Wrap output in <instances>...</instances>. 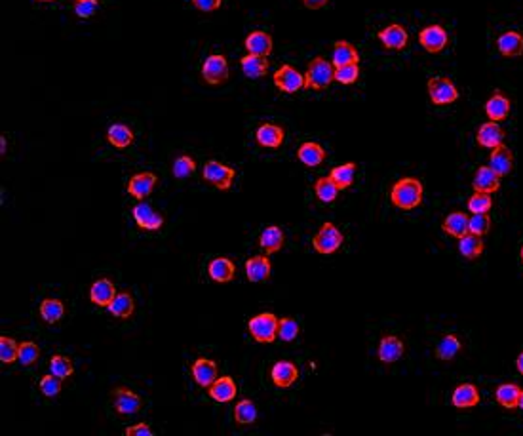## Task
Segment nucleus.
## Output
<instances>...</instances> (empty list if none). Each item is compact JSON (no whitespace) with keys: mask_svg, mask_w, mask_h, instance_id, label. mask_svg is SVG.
I'll return each instance as SVG.
<instances>
[{"mask_svg":"<svg viewBox=\"0 0 523 436\" xmlns=\"http://www.w3.org/2000/svg\"><path fill=\"white\" fill-rule=\"evenodd\" d=\"M61 381H63L61 377H57V375H54V373L50 372V375H44V377L40 379V393L48 398L57 397V395L61 393Z\"/></svg>","mask_w":523,"mask_h":436,"instance_id":"nucleus-51","label":"nucleus"},{"mask_svg":"<svg viewBox=\"0 0 523 436\" xmlns=\"http://www.w3.org/2000/svg\"><path fill=\"white\" fill-rule=\"evenodd\" d=\"M491 229V217L489 214H472L468 217V232L475 237H485Z\"/></svg>","mask_w":523,"mask_h":436,"instance_id":"nucleus-47","label":"nucleus"},{"mask_svg":"<svg viewBox=\"0 0 523 436\" xmlns=\"http://www.w3.org/2000/svg\"><path fill=\"white\" fill-rule=\"evenodd\" d=\"M497 48L502 57L523 56V34L517 31L502 32L497 39Z\"/></svg>","mask_w":523,"mask_h":436,"instance_id":"nucleus-26","label":"nucleus"},{"mask_svg":"<svg viewBox=\"0 0 523 436\" xmlns=\"http://www.w3.org/2000/svg\"><path fill=\"white\" fill-rule=\"evenodd\" d=\"M342 242H345V235L329 221L324 223L312 238V246L322 255H333L342 246Z\"/></svg>","mask_w":523,"mask_h":436,"instance_id":"nucleus-4","label":"nucleus"},{"mask_svg":"<svg viewBox=\"0 0 523 436\" xmlns=\"http://www.w3.org/2000/svg\"><path fill=\"white\" fill-rule=\"evenodd\" d=\"M333 80H335V65L329 63L324 57H314L305 75V88L320 92L329 86Z\"/></svg>","mask_w":523,"mask_h":436,"instance_id":"nucleus-2","label":"nucleus"},{"mask_svg":"<svg viewBox=\"0 0 523 436\" xmlns=\"http://www.w3.org/2000/svg\"><path fill=\"white\" fill-rule=\"evenodd\" d=\"M0 141H2V155H4V152H6V137L2 135V139H0Z\"/></svg>","mask_w":523,"mask_h":436,"instance_id":"nucleus-57","label":"nucleus"},{"mask_svg":"<svg viewBox=\"0 0 523 436\" xmlns=\"http://www.w3.org/2000/svg\"><path fill=\"white\" fill-rule=\"evenodd\" d=\"M234 419L238 425H254L257 421V408L252 400H240L234 406Z\"/></svg>","mask_w":523,"mask_h":436,"instance_id":"nucleus-42","label":"nucleus"},{"mask_svg":"<svg viewBox=\"0 0 523 436\" xmlns=\"http://www.w3.org/2000/svg\"><path fill=\"white\" fill-rule=\"evenodd\" d=\"M190 373H192V379H194V383L198 387L209 389L212 383L219 377V366L215 364L214 360H209V358H198L192 364V368H190Z\"/></svg>","mask_w":523,"mask_h":436,"instance_id":"nucleus-10","label":"nucleus"},{"mask_svg":"<svg viewBox=\"0 0 523 436\" xmlns=\"http://www.w3.org/2000/svg\"><path fill=\"white\" fill-rule=\"evenodd\" d=\"M301 333V326L295 318H282L278 324V337L284 343H294Z\"/></svg>","mask_w":523,"mask_h":436,"instance_id":"nucleus-45","label":"nucleus"},{"mask_svg":"<svg viewBox=\"0 0 523 436\" xmlns=\"http://www.w3.org/2000/svg\"><path fill=\"white\" fill-rule=\"evenodd\" d=\"M339 192L341 189L333 183V179L327 175V177H320L316 183H314V195H316V199L320 202H324V204H331L337 200L339 197Z\"/></svg>","mask_w":523,"mask_h":436,"instance_id":"nucleus-40","label":"nucleus"},{"mask_svg":"<svg viewBox=\"0 0 523 436\" xmlns=\"http://www.w3.org/2000/svg\"><path fill=\"white\" fill-rule=\"evenodd\" d=\"M442 230L455 238L464 237L468 232V215L464 212H451L442 223Z\"/></svg>","mask_w":523,"mask_h":436,"instance_id":"nucleus-37","label":"nucleus"},{"mask_svg":"<svg viewBox=\"0 0 523 436\" xmlns=\"http://www.w3.org/2000/svg\"><path fill=\"white\" fill-rule=\"evenodd\" d=\"M489 166H491L500 177H506V175L512 174V170H514V152L510 151L504 143L499 145V147H495V149H491V155H489Z\"/></svg>","mask_w":523,"mask_h":436,"instance_id":"nucleus-23","label":"nucleus"},{"mask_svg":"<svg viewBox=\"0 0 523 436\" xmlns=\"http://www.w3.org/2000/svg\"><path fill=\"white\" fill-rule=\"evenodd\" d=\"M50 372L61 377V379H67L71 377L72 372H74V366H72L71 358L63 357V355H54L52 360H50Z\"/></svg>","mask_w":523,"mask_h":436,"instance_id":"nucleus-46","label":"nucleus"},{"mask_svg":"<svg viewBox=\"0 0 523 436\" xmlns=\"http://www.w3.org/2000/svg\"><path fill=\"white\" fill-rule=\"evenodd\" d=\"M520 261H522V263H523V246H522V248H520Z\"/></svg>","mask_w":523,"mask_h":436,"instance_id":"nucleus-59","label":"nucleus"},{"mask_svg":"<svg viewBox=\"0 0 523 436\" xmlns=\"http://www.w3.org/2000/svg\"><path fill=\"white\" fill-rule=\"evenodd\" d=\"M428 95H430L432 103L444 107V105H451L459 99V90L453 84L451 79L434 77V79L428 80Z\"/></svg>","mask_w":523,"mask_h":436,"instance_id":"nucleus-6","label":"nucleus"},{"mask_svg":"<svg viewBox=\"0 0 523 436\" xmlns=\"http://www.w3.org/2000/svg\"><path fill=\"white\" fill-rule=\"evenodd\" d=\"M107 309H109V313H111L114 318H130L135 310L134 297L127 294V292H120V294H116V297L112 299V303Z\"/></svg>","mask_w":523,"mask_h":436,"instance_id":"nucleus-39","label":"nucleus"},{"mask_svg":"<svg viewBox=\"0 0 523 436\" xmlns=\"http://www.w3.org/2000/svg\"><path fill=\"white\" fill-rule=\"evenodd\" d=\"M270 379L276 385L278 389H287L291 387L295 381L299 379V368L289 362V360H280L278 364L272 366L270 370Z\"/></svg>","mask_w":523,"mask_h":436,"instance_id":"nucleus-15","label":"nucleus"},{"mask_svg":"<svg viewBox=\"0 0 523 436\" xmlns=\"http://www.w3.org/2000/svg\"><path fill=\"white\" fill-rule=\"evenodd\" d=\"M172 172H174V177H177L179 181H185L196 172V162H194V159H190L189 155H181V157H177L174 160Z\"/></svg>","mask_w":523,"mask_h":436,"instance_id":"nucleus-44","label":"nucleus"},{"mask_svg":"<svg viewBox=\"0 0 523 436\" xmlns=\"http://www.w3.org/2000/svg\"><path fill=\"white\" fill-rule=\"evenodd\" d=\"M329 0H302V4L310 10H320L324 8L325 4H327Z\"/></svg>","mask_w":523,"mask_h":436,"instance_id":"nucleus-55","label":"nucleus"},{"mask_svg":"<svg viewBox=\"0 0 523 436\" xmlns=\"http://www.w3.org/2000/svg\"><path fill=\"white\" fill-rule=\"evenodd\" d=\"M419 44L430 54H440L449 44V34L442 25H428L419 32Z\"/></svg>","mask_w":523,"mask_h":436,"instance_id":"nucleus-8","label":"nucleus"},{"mask_svg":"<svg viewBox=\"0 0 523 436\" xmlns=\"http://www.w3.org/2000/svg\"><path fill=\"white\" fill-rule=\"evenodd\" d=\"M285 235L284 230L276 227V225H270L267 229L263 230L261 237H259V246L267 252V254H276L284 248Z\"/></svg>","mask_w":523,"mask_h":436,"instance_id":"nucleus-31","label":"nucleus"},{"mask_svg":"<svg viewBox=\"0 0 523 436\" xmlns=\"http://www.w3.org/2000/svg\"><path fill=\"white\" fill-rule=\"evenodd\" d=\"M331 63L335 67H341V65H350V63H360V54L358 50L347 40H339L335 42L331 54Z\"/></svg>","mask_w":523,"mask_h":436,"instance_id":"nucleus-32","label":"nucleus"},{"mask_svg":"<svg viewBox=\"0 0 523 436\" xmlns=\"http://www.w3.org/2000/svg\"><path fill=\"white\" fill-rule=\"evenodd\" d=\"M515 368H517V372L523 375V350L517 355V358H515Z\"/></svg>","mask_w":523,"mask_h":436,"instance_id":"nucleus-56","label":"nucleus"},{"mask_svg":"<svg viewBox=\"0 0 523 436\" xmlns=\"http://www.w3.org/2000/svg\"><path fill=\"white\" fill-rule=\"evenodd\" d=\"M134 219L145 230H158L164 227V215L154 212L147 202H141L134 208Z\"/></svg>","mask_w":523,"mask_h":436,"instance_id":"nucleus-19","label":"nucleus"},{"mask_svg":"<svg viewBox=\"0 0 523 436\" xmlns=\"http://www.w3.org/2000/svg\"><path fill=\"white\" fill-rule=\"evenodd\" d=\"M405 345L404 341L396 337V335H384L379 341V349H377V357L382 364H394L400 358L404 357Z\"/></svg>","mask_w":523,"mask_h":436,"instance_id":"nucleus-14","label":"nucleus"},{"mask_svg":"<svg viewBox=\"0 0 523 436\" xmlns=\"http://www.w3.org/2000/svg\"><path fill=\"white\" fill-rule=\"evenodd\" d=\"M500 177L491 166H480L475 170L474 179H472V189L475 192H497L500 189Z\"/></svg>","mask_w":523,"mask_h":436,"instance_id":"nucleus-16","label":"nucleus"},{"mask_svg":"<svg viewBox=\"0 0 523 436\" xmlns=\"http://www.w3.org/2000/svg\"><path fill=\"white\" fill-rule=\"evenodd\" d=\"M485 244L482 237H475V235H464V237L459 238V254L464 257V259H470V261H474L478 259L480 255L484 254Z\"/></svg>","mask_w":523,"mask_h":436,"instance_id":"nucleus-35","label":"nucleus"},{"mask_svg":"<svg viewBox=\"0 0 523 436\" xmlns=\"http://www.w3.org/2000/svg\"><path fill=\"white\" fill-rule=\"evenodd\" d=\"M358 79H360V67H358V63L335 67V80H337V82H341V84H345V86L354 84Z\"/></svg>","mask_w":523,"mask_h":436,"instance_id":"nucleus-50","label":"nucleus"},{"mask_svg":"<svg viewBox=\"0 0 523 436\" xmlns=\"http://www.w3.org/2000/svg\"><path fill=\"white\" fill-rule=\"evenodd\" d=\"M285 139V132L282 126H276V124H261L255 132V141L259 143L265 149H280L282 143Z\"/></svg>","mask_w":523,"mask_h":436,"instance_id":"nucleus-18","label":"nucleus"},{"mask_svg":"<svg viewBox=\"0 0 523 436\" xmlns=\"http://www.w3.org/2000/svg\"><path fill=\"white\" fill-rule=\"evenodd\" d=\"M377 37H379L380 44L387 50H404L407 46V42H409V34L405 31L404 25L400 23L387 25L384 29H380L377 32Z\"/></svg>","mask_w":523,"mask_h":436,"instance_id":"nucleus-13","label":"nucleus"},{"mask_svg":"<svg viewBox=\"0 0 523 436\" xmlns=\"http://www.w3.org/2000/svg\"><path fill=\"white\" fill-rule=\"evenodd\" d=\"M112 402H114V410L120 415H135L143 406L141 398L126 387H119V389L112 390Z\"/></svg>","mask_w":523,"mask_h":436,"instance_id":"nucleus-11","label":"nucleus"},{"mask_svg":"<svg viewBox=\"0 0 523 436\" xmlns=\"http://www.w3.org/2000/svg\"><path fill=\"white\" fill-rule=\"evenodd\" d=\"M510 109H512L510 99H508L506 95L500 94V92H495V94L487 99V103H485V115H487V119L495 120V122L508 119Z\"/></svg>","mask_w":523,"mask_h":436,"instance_id":"nucleus-28","label":"nucleus"},{"mask_svg":"<svg viewBox=\"0 0 523 436\" xmlns=\"http://www.w3.org/2000/svg\"><path fill=\"white\" fill-rule=\"evenodd\" d=\"M202 77L207 84L219 86L229 79V61L223 54H212L206 57V61L202 65Z\"/></svg>","mask_w":523,"mask_h":436,"instance_id":"nucleus-7","label":"nucleus"},{"mask_svg":"<svg viewBox=\"0 0 523 436\" xmlns=\"http://www.w3.org/2000/svg\"><path fill=\"white\" fill-rule=\"evenodd\" d=\"M158 183V177L152 172H141V174L132 175V179L127 183V192L130 197H134L135 200H145L147 197H151L154 185Z\"/></svg>","mask_w":523,"mask_h":436,"instance_id":"nucleus-12","label":"nucleus"},{"mask_svg":"<svg viewBox=\"0 0 523 436\" xmlns=\"http://www.w3.org/2000/svg\"><path fill=\"white\" fill-rule=\"evenodd\" d=\"M126 436H152V428L147 423H137L126 428Z\"/></svg>","mask_w":523,"mask_h":436,"instance_id":"nucleus-54","label":"nucleus"},{"mask_svg":"<svg viewBox=\"0 0 523 436\" xmlns=\"http://www.w3.org/2000/svg\"><path fill=\"white\" fill-rule=\"evenodd\" d=\"M274 84L278 90H282L285 94H295L305 88V75H301L291 65L285 63L274 72Z\"/></svg>","mask_w":523,"mask_h":436,"instance_id":"nucleus-9","label":"nucleus"},{"mask_svg":"<svg viewBox=\"0 0 523 436\" xmlns=\"http://www.w3.org/2000/svg\"><path fill=\"white\" fill-rule=\"evenodd\" d=\"M244 46H246L247 54H255V56L267 57L270 52H272V37H270L269 32H265V31L249 32L246 42H244Z\"/></svg>","mask_w":523,"mask_h":436,"instance_id":"nucleus-29","label":"nucleus"},{"mask_svg":"<svg viewBox=\"0 0 523 436\" xmlns=\"http://www.w3.org/2000/svg\"><path fill=\"white\" fill-rule=\"evenodd\" d=\"M37 2H54V0H37Z\"/></svg>","mask_w":523,"mask_h":436,"instance_id":"nucleus-60","label":"nucleus"},{"mask_svg":"<svg viewBox=\"0 0 523 436\" xmlns=\"http://www.w3.org/2000/svg\"><path fill=\"white\" fill-rule=\"evenodd\" d=\"M480 390L472 383H462L457 389L453 390L451 395V404L457 408V410H472L475 406L480 404Z\"/></svg>","mask_w":523,"mask_h":436,"instance_id":"nucleus-20","label":"nucleus"},{"mask_svg":"<svg viewBox=\"0 0 523 436\" xmlns=\"http://www.w3.org/2000/svg\"><path fill=\"white\" fill-rule=\"evenodd\" d=\"M325 157H327V152H325L324 147L316 141H305L301 143L299 149H297V159L301 160L307 168L320 166L325 160Z\"/></svg>","mask_w":523,"mask_h":436,"instance_id":"nucleus-27","label":"nucleus"},{"mask_svg":"<svg viewBox=\"0 0 523 436\" xmlns=\"http://www.w3.org/2000/svg\"><path fill=\"white\" fill-rule=\"evenodd\" d=\"M39 313L46 324H57L65 315V305L59 299H44L40 303Z\"/></svg>","mask_w":523,"mask_h":436,"instance_id":"nucleus-41","label":"nucleus"},{"mask_svg":"<svg viewBox=\"0 0 523 436\" xmlns=\"http://www.w3.org/2000/svg\"><path fill=\"white\" fill-rule=\"evenodd\" d=\"M424 197V187L417 177H402L390 189V202L392 206L402 212H411L420 206Z\"/></svg>","mask_w":523,"mask_h":436,"instance_id":"nucleus-1","label":"nucleus"},{"mask_svg":"<svg viewBox=\"0 0 523 436\" xmlns=\"http://www.w3.org/2000/svg\"><path fill=\"white\" fill-rule=\"evenodd\" d=\"M475 139H478V145L484 147V149H495L504 143V130L499 126V122L495 120H489V122H484L482 126L478 128V134H475Z\"/></svg>","mask_w":523,"mask_h":436,"instance_id":"nucleus-17","label":"nucleus"},{"mask_svg":"<svg viewBox=\"0 0 523 436\" xmlns=\"http://www.w3.org/2000/svg\"><path fill=\"white\" fill-rule=\"evenodd\" d=\"M466 208L470 214H489L493 210V197L489 192H475L468 199Z\"/></svg>","mask_w":523,"mask_h":436,"instance_id":"nucleus-43","label":"nucleus"},{"mask_svg":"<svg viewBox=\"0 0 523 436\" xmlns=\"http://www.w3.org/2000/svg\"><path fill=\"white\" fill-rule=\"evenodd\" d=\"M523 389L515 383H502L497 387V393H495V398L504 410H515L517 408V402H520V397H522Z\"/></svg>","mask_w":523,"mask_h":436,"instance_id":"nucleus-33","label":"nucleus"},{"mask_svg":"<svg viewBox=\"0 0 523 436\" xmlns=\"http://www.w3.org/2000/svg\"><path fill=\"white\" fill-rule=\"evenodd\" d=\"M114 297H116V288L109 278H99L90 288V299L97 307H109Z\"/></svg>","mask_w":523,"mask_h":436,"instance_id":"nucleus-24","label":"nucleus"},{"mask_svg":"<svg viewBox=\"0 0 523 436\" xmlns=\"http://www.w3.org/2000/svg\"><path fill=\"white\" fill-rule=\"evenodd\" d=\"M460 350H462V343L459 341V337L457 335H445V337H442V341L436 345L434 355L442 362H453L460 355Z\"/></svg>","mask_w":523,"mask_h":436,"instance_id":"nucleus-34","label":"nucleus"},{"mask_svg":"<svg viewBox=\"0 0 523 436\" xmlns=\"http://www.w3.org/2000/svg\"><path fill=\"white\" fill-rule=\"evenodd\" d=\"M234 177H236V172L217 160H207L202 170V179L219 190H229Z\"/></svg>","mask_w":523,"mask_h":436,"instance_id":"nucleus-5","label":"nucleus"},{"mask_svg":"<svg viewBox=\"0 0 523 436\" xmlns=\"http://www.w3.org/2000/svg\"><path fill=\"white\" fill-rule=\"evenodd\" d=\"M194 8L204 12V14H209V12H215V10L221 8L223 0H192Z\"/></svg>","mask_w":523,"mask_h":436,"instance_id":"nucleus-53","label":"nucleus"},{"mask_svg":"<svg viewBox=\"0 0 523 436\" xmlns=\"http://www.w3.org/2000/svg\"><path fill=\"white\" fill-rule=\"evenodd\" d=\"M356 172H358L356 162H347V164H341V166L331 168L329 177H331L333 183H335V185L342 190V189H349L350 185L354 183Z\"/></svg>","mask_w":523,"mask_h":436,"instance_id":"nucleus-38","label":"nucleus"},{"mask_svg":"<svg viewBox=\"0 0 523 436\" xmlns=\"http://www.w3.org/2000/svg\"><path fill=\"white\" fill-rule=\"evenodd\" d=\"M207 395L212 400L219 402V404H227V402H232L238 395V387L232 377H217V379L212 383V387L207 389Z\"/></svg>","mask_w":523,"mask_h":436,"instance_id":"nucleus-21","label":"nucleus"},{"mask_svg":"<svg viewBox=\"0 0 523 436\" xmlns=\"http://www.w3.org/2000/svg\"><path fill=\"white\" fill-rule=\"evenodd\" d=\"M40 358L39 345L34 341H23L19 343V355H17V362H21V366H32Z\"/></svg>","mask_w":523,"mask_h":436,"instance_id":"nucleus-49","label":"nucleus"},{"mask_svg":"<svg viewBox=\"0 0 523 436\" xmlns=\"http://www.w3.org/2000/svg\"><path fill=\"white\" fill-rule=\"evenodd\" d=\"M278 324L280 320L272 313H261L249 318L247 322V332L257 343H274L278 337Z\"/></svg>","mask_w":523,"mask_h":436,"instance_id":"nucleus-3","label":"nucleus"},{"mask_svg":"<svg viewBox=\"0 0 523 436\" xmlns=\"http://www.w3.org/2000/svg\"><path fill=\"white\" fill-rule=\"evenodd\" d=\"M107 139L111 143L112 147H116V149H127L132 143H134V132H132V128H127L126 124H112L109 130H107Z\"/></svg>","mask_w":523,"mask_h":436,"instance_id":"nucleus-36","label":"nucleus"},{"mask_svg":"<svg viewBox=\"0 0 523 436\" xmlns=\"http://www.w3.org/2000/svg\"><path fill=\"white\" fill-rule=\"evenodd\" d=\"M240 67L246 75L247 79H261L269 72V59L265 56H255V54H247L240 59Z\"/></svg>","mask_w":523,"mask_h":436,"instance_id":"nucleus-30","label":"nucleus"},{"mask_svg":"<svg viewBox=\"0 0 523 436\" xmlns=\"http://www.w3.org/2000/svg\"><path fill=\"white\" fill-rule=\"evenodd\" d=\"M72 10L80 19H90L99 10V0H74Z\"/></svg>","mask_w":523,"mask_h":436,"instance_id":"nucleus-52","label":"nucleus"},{"mask_svg":"<svg viewBox=\"0 0 523 436\" xmlns=\"http://www.w3.org/2000/svg\"><path fill=\"white\" fill-rule=\"evenodd\" d=\"M517 408L523 412V393H522V397H520V402H517Z\"/></svg>","mask_w":523,"mask_h":436,"instance_id":"nucleus-58","label":"nucleus"},{"mask_svg":"<svg viewBox=\"0 0 523 436\" xmlns=\"http://www.w3.org/2000/svg\"><path fill=\"white\" fill-rule=\"evenodd\" d=\"M272 275V263L267 255H255L246 261V277L254 284L267 282Z\"/></svg>","mask_w":523,"mask_h":436,"instance_id":"nucleus-22","label":"nucleus"},{"mask_svg":"<svg viewBox=\"0 0 523 436\" xmlns=\"http://www.w3.org/2000/svg\"><path fill=\"white\" fill-rule=\"evenodd\" d=\"M207 275L217 284H227L236 277V265L227 257H215L207 265Z\"/></svg>","mask_w":523,"mask_h":436,"instance_id":"nucleus-25","label":"nucleus"},{"mask_svg":"<svg viewBox=\"0 0 523 436\" xmlns=\"http://www.w3.org/2000/svg\"><path fill=\"white\" fill-rule=\"evenodd\" d=\"M19 355V343H16L12 337L2 335L0 337V360L2 364H14Z\"/></svg>","mask_w":523,"mask_h":436,"instance_id":"nucleus-48","label":"nucleus"}]
</instances>
